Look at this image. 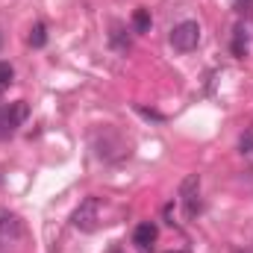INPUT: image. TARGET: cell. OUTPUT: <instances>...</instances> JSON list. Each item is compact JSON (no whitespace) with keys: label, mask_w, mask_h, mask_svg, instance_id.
<instances>
[{"label":"cell","mask_w":253,"mask_h":253,"mask_svg":"<svg viewBox=\"0 0 253 253\" xmlns=\"http://www.w3.org/2000/svg\"><path fill=\"white\" fill-rule=\"evenodd\" d=\"M12 77H15V71H12V65H9V62H0V91H3V88H9V83H12Z\"/></svg>","instance_id":"30bf717a"},{"label":"cell","mask_w":253,"mask_h":253,"mask_svg":"<svg viewBox=\"0 0 253 253\" xmlns=\"http://www.w3.org/2000/svg\"><path fill=\"white\" fill-rule=\"evenodd\" d=\"M21 239H24V227H21L18 215L0 212V253H15Z\"/></svg>","instance_id":"6da1fadb"},{"label":"cell","mask_w":253,"mask_h":253,"mask_svg":"<svg viewBox=\"0 0 253 253\" xmlns=\"http://www.w3.org/2000/svg\"><path fill=\"white\" fill-rule=\"evenodd\" d=\"M239 147H242V153H253V132H245V135H242Z\"/></svg>","instance_id":"4fadbf2b"},{"label":"cell","mask_w":253,"mask_h":253,"mask_svg":"<svg viewBox=\"0 0 253 253\" xmlns=\"http://www.w3.org/2000/svg\"><path fill=\"white\" fill-rule=\"evenodd\" d=\"M171 44L180 50V53H189L200 44V24L197 21H180L174 30H171Z\"/></svg>","instance_id":"3957f363"},{"label":"cell","mask_w":253,"mask_h":253,"mask_svg":"<svg viewBox=\"0 0 253 253\" xmlns=\"http://www.w3.org/2000/svg\"><path fill=\"white\" fill-rule=\"evenodd\" d=\"M197 191H200V177L197 174H189L183 183H180V197L186 203V215L194 218L200 212V200H197Z\"/></svg>","instance_id":"5b68a950"},{"label":"cell","mask_w":253,"mask_h":253,"mask_svg":"<svg viewBox=\"0 0 253 253\" xmlns=\"http://www.w3.org/2000/svg\"><path fill=\"white\" fill-rule=\"evenodd\" d=\"M156 236H159L156 224H138V227H135V233H132V242H135L141 251H150V248H153V242H156Z\"/></svg>","instance_id":"8992f818"},{"label":"cell","mask_w":253,"mask_h":253,"mask_svg":"<svg viewBox=\"0 0 253 253\" xmlns=\"http://www.w3.org/2000/svg\"><path fill=\"white\" fill-rule=\"evenodd\" d=\"M24 118H27V103L24 100L0 106V138H9L15 132V126L24 124Z\"/></svg>","instance_id":"277c9868"},{"label":"cell","mask_w":253,"mask_h":253,"mask_svg":"<svg viewBox=\"0 0 253 253\" xmlns=\"http://www.w3.org/2000/svg\"><path fill=\"white\" fill-rule=\"evenodd\" d=\"M236 3H251V0H236Z\"/></svg>","instance_id":"5bb4252c"},{"label":"cell","mask_w":253,"mask_h":253,"mask_svg":"<svg viewBox=\"0 0 253 253\" xmlns=\"http://www.w3.org/2000/svg\"><path fill=\"white\" fill-rule=\"evenodd\" d=\"M150 24H153V18H150L147 9H135L132 12V30L135 33H150Z\"/></svg>","instance_id":"52a82bcc"},{"label":"cell","mask_w":253,"mask_h":253,"mask_svg":"<svg viewBox=\"0 0 253 253\" xmlns=\"http://www.w3.org/2000/svg\"><path fill=\"white\" fill-rule=\"evenodd\" d=\"M100 215V200L97 197H85L77 209H74V215H71V224L80 230V233H94L97 230V218Z\"/></svg>","instance_id":"7a4b0ae2"},{"label":"cell","mask_w":253,"mask_h":253,"mask_svg":"<svg viewBox=\"0 0 253 253\" xmlns=\"http://www.w3.org/2000/svg\"><path fill=\"white\" fill-rule=\"evenodd\" d=\"M233 56H239V59L248 56V33L245 30H236V36H233Z\"/></svg>","instance_id":"ba28073f"},{"label":"cell","mask_w":253,"mask_h":253,"mask_svg":"<svg viewBox=\"0 0 253 253\" xmlns=\"http://www.w3.org/2000/svg\"><path fill=\"white\" fill-rule=\"evenodd\" d=\"M112 44H115L118 50H126V47H129V42L121 36V30H118V27H115V33H112Z\"/></svg>","instance_id":"7c38bea8"},{"label":"cell","mask_w":253,"mask_h":253,"mask_svg":"<svg viewBox=\"0 0 253 253\" xmlns=\"http://www.w3.org/2000/svg\"><path fill=\"white\" fill-rule=\"evenodd\" d=\"M30 44H33V47H44V44H47V27H44V24H33V30H30Z\"/></svg>","instance_id":"9c48e42d"},{"label":"cell","mask_w":253,"mask_h":253,"mask_svg":"<svg viewBox=\"0 0 253 253\" xmlns=\"http://www.w3.org/2000/svg\"><path fill=\"white\" fill-rule=\"evenodd\" d=\"M135 112H138V115H144V118H150V121H165V115H162V112H156V109H144V106H135Z\"/></svg>","instance_id":"8fae6325"}]
</instances>
